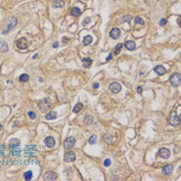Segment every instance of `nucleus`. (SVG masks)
I'll use <instances>...</instances> for the list:
<instances>
[{
  "instance_id": "f257e3e1",
  "label": "nucleus",
  "mask_w": 181,
  "mask_h": 181,
  "mask_svg": "<svg viewBox=\"0 0 181 181\" xmlns=\"http://www.w3.org/2000/svg\"><path fill=\"white\" fill-rule=\"evenodd\" d=\"M168 122L169 125L172 126H178L180 124V117L177 115L175 111H173L170 113L168 118Z\"/></svg>"
},
{
  "instance_id": "f03ea898",
  "label": "nucleus",
  "mask_w": 181,
  "mask_h": 181,
  "mask_svg": "<svg viewBox=\"0 0 181 181\" xmlns=\"http://www.w3.org/2000/svg\"><path fill=\"white\" fill-rule=\"evenodd\" d=\"M38 107L39 110L42 112H46L50 108V101L49 99H46V98L41 99L39 101Z\"/></svg>"
},
{
  "instance_id": "7ed1b4c3",
  "label": "nucleus",
  "mask_w": 181,
  "mask_h": 181,
  "mask_svg": "<svg viewBox=\"0 0 181 181\" xmlns=\"http://www.w3.org/2000/svg\"><path fill=\"white\" fill-rule=\"evenodd\" d=\"M181 78L180 74L179 72H175L170 77V82L173 87L176 88L180 84Z\"/></svg>"
},
{
  "instance_id": "20e7f679",
  "label": "nucleus",
  "mask_w": 181,
  "mask_h": 181,
  "mask_svg": "<svg viewBox=\"0 0 181 181\" xmlns=\"http://www.w3.org/2000/svg\"><path fill=\"white\" fill-rule=\"evenodd\" d=\"M17 24H18L17 19L16 18H15V17H12L9 21V22H8L7 27V28L3 32V34H6L7 33H8V32L13 30L14 28H15V27L16 26Z\"/></svg>"
},
{
  "instance_id": "39448f33",
  "label": "nucleus",
  "mask_w": 181,
  "mask_h": 181,
  "mask_svg": "<svg viewBox=\"0 0 181 181\" xmlns=\"http://www.w3.org/2000/svg\"><path fill=\"white\" fill-rule=\"evenodd\" d=\"M16 45L20 50H25L28 48V42L25 37H21L16 41Z\"/></svg>"
},
{
  "instance_id": "423d86ee",
  "label": "nucleus",
  "mask_w": 181,
  "mask_h": 181,
  "mask_svg": "<svg viewBox=\"0 0 181 181\" xmlns=\"http://www.w3.org/2000/svg\"><path fill=\"white\" fill-rule=\"evenodd\" d=\"M76 158V155L72 151H68L64 155V161L66 163H71V162L74 161Z\"/></svg>"
},
{
  "instance_id": "0eeeda50",
  "label": "nucleus",
  "mask_w": 181,
  "mask_h": 181,
  "mask_svg": "<svg viewBox=\"0 0 181 181\" xmlns=\"http://www.w3.org/2000/svg\"><path fill=\"white\" fill-rule=\"evenodd\" d=\"M75 143V139L74 137L67 138L64 141V147L66 149H70L73 147Z\"/></svg>"
},
{
  "instance_id": "6e6552de",
  "label": "nucleus",
  "mask_w": 181,
  "mask_h": 181,
  "mask_svg": "<svg viewBox=\"0 0 181 181\" xmlns=\"http://www.w3.org/2000/svg\"><path fill=\"white\" fill-rule=\"evenodd\" d=\"M109 89L114 94H118L121 90V86L117 82H113L109 85Z\"/></svg>"
},
{
  "instance_id": "1a4fd4ad",
  "label": "nucleus",
  "mask_w": 181,
  "mask_h": 181,
  "mask_svg": "<svg viewBox=\"0 0 181 181\" xmlns=\"http://www.w3.org/2000/svg\"><path fill=\"white\" fill-rule=\"evenodd\" d=\"M58 177V175L54 172H48L45 174L44 179L45 180H54Z\"/></svg>"
},
{
  "instance_id": "9d476101",
  "label": "nucleus",
  "mask_w": 181,
  "mask_h": 181,
  "mask_svg": "<svg viewBox=\"0 0 181 181\" xmlns=\"http://www.w3.org/2000/svg\"><path fill=\"white\" fill-rule=\"evenodd\" d=\"M158 154H159V156L163 159H168L170 156V151L166 148H162L159 150Z\"/></svg>"
},
{
  "instance_id": "9b49d317",
  "label": "nucleus",
  "mask_w": 181,
  "mask_h": 181,
  "mask_svg": "<svg viewBox=\"0 0 181 181\" xmlns=\"http://www.w3.org/2000/svg\"><path fill=\"white\" fill-rule=\"evenodd\" d=\"M110 36L113 39H118L121 36V30L118 28H113L110 32Z\"/></svg>"
},
{
  "instance_id": "f8f14e48",
  "label": "nucleus",
  "mask_w": 181,
  "mask_h": 181,
  "mask_svg": "<svg viewBox=\"0 0 181 181\" xmlns=\"http://www.w3.org/2000/svg\"><path fill=\"white\" fill-rule=\"evenodd\" d=\"M154 71L157 75H162L164 74L165 72H166L167 70L166 69L164 68V66H163V65H158L154 68Z\"/></svg>"
},
{
  "instance_id": "ddd939ff",
  "label": "nucleus",
  "mask_w": 181,
  "mask_h": 181,
  "mask_svg": "<svg viewBox=\"0 0 181 181\" xmlns=\"http://www.w3.org/2000/svg\"><path fill=\"white\" fill-rule=\"evenodd\" d=\"M44 143L46 146V147L52 148L55 146L56 142H55L54 139L52 137H48L44 139Z\"/></svg>"
},
{
  "instance_id": "4468645a",
  "label": "nucleus",
  "mask_w": 181,
  "mask_h": 181,
  "mask_svg": "<svg viewBox=\"0 0 181 181\" xmlns=\"http://www.w3.org/2000/svg\"><path fill=\"white\" fill-rule=\"evenodd\" d=\"M125 47L129 51H134L136 48V44L133 41H127L125 44Z\"/></svg>"
},
{
  "instance_id": "2eb2a0df",
  "label": "nucleus",
  "mask_w": 181,
  "mask_h": 181,
  "mask_svg": "<svg viewBox=\"0 0 181 181\" xmlns=\"http://www.w3.org/2000/svg\"><path fill=\"white\" fill-rule=\"evenodd\" d=\"M65 1L63 0H54L52 6L54 8H62L65 6Z\"/></svg>"
},
{
  "instance_id": "dca6fc26",
  "label": "nucleus",
  "mask_w": 181,
  "mask_h": 181,
  "mask_svg": "<svg viewBox=\"0 0 181 181\" xmlns=\"http://www.w3.org/2000/svg\"><path fill=\"white\" fill-rule=\"evenodd\" d=\"M174 167L172 165H167L163 167V173L165 175H169L171 174L173 172Z\"/></svg>"
},
{
  "instance_id": "f3484780",
  "label": "nucleus",
  "mask_w": 181,
  "mask_h": 181,
  "mask_svg": "<svg viewBox=\"0 0 181 181\" xmlns=\"http://www.w3.org/2000/svg\"><path fill=\"white\" fill-rule=\"evenodd\" d=\"M8 51V44L5 42H0V52L7 53Z\"/></svg>"
},
{
  "instance_id": "a211bd4d",
  "label": "nucleus",
  "mask_w": 181,
  "mask_h": 181,
  "mask_svg": "<svg viewBox=\"0 0 181 181\" xmlns=\"http://www.w3.org/2000/svg\"><path fill=\"white\" fill-rule=\"evenodd\" d=\"M93 41L92 37L91 35H87L84 36L83 37V43L85 46L88 45L90 44H91Z\"/></svg>"
},
{
  "instance_id": "6ab92c4d",
  "label": "nucleus",
  "mask_w": 181,
  "mask_h": 181,
  "mask_svg": "<svg viewBox=\"0 0 181 181\" xmlns=\"http://www.w3.org/2000/svg\"><path fill=\"white\" fill-rule=\"evenodd\" d=\"M82 62L84 67H88L92 64V60L89 58H84L83 59Z\"/></svg>"
},
{
  "instance_id": "aec40b11",
  "label": "nucleus",
  "mask_w": 181,
  "mask_h": 181,
  "mask_svg": "<svg viewBox=\"0 0 181 181\" xmlns=\"http://www.w3.org/2000/svg\"><path fill=\"white\" fill-rule=\"evenodd\" d=\"M83 108V105L82 103H80V102H79L75 105L74 108L72 111H73L75 113H77L82 109Z\"/></svg>"
},
{
  "instance_id": "412c9836",
  "label": "nucleus",
  "mask_w": 181,
  "mask_h": 181,
  "mask_svg": "<svg viewBox=\"0 0 181 181\" xmlns=\"http://www.w3.org/2000/svg\"><path fill=\"white\" fill-rule=\"evenodd\" d=\"M81 14L80 9L78 7H73L71 11V15L73 16H78Z\"/></svg>"
},
{
  "instance_id": "4be33fe9",
  "label": "nucleus",
  "mask_w": 181,
  "mask_h": 181,
  "mask_svg": "<svg viewBox=\"0 0 181 181\" xmlns=\"http://www.w3.org/2000/svg\"><path fill=\"white\" fill-rule=\"evenodd\" d=\"M57 117V112L55 111H51L45 116L46 120H54Z\"/></svg>"
},
{
  "instance_id": "5701e85b",
  "label": "nucleus",
  "mask_w": 181,
  "mask_h": 181,
  "mask_svg": "<svg viewBox=\"0 0 181 181\" xmlns=\"http://www.w3.org/2000/svg\"><path fill=\"white\" fill-rule=\"evenodd\" d=\"M93 120H94V117H93L92 115H86V117H84L83 122L85 124H87V125H89V124L92 123Z\"/></svg>"
},
{
  "instance_id": "b1692460",
  "label": "nucleus",
  "mask_w": 181,
  "mask_h": 181,
  "mask_svg": "<svg viewBox=\"0 0 181 181\" xmlns=\"http://www.w3.org/2000/svg\"><path fill=\"white\" fill-rule=\"evenodd\" d=\"M20 144V141L18 139H12L10 140L9 142V146L12 147H16V146H18Z\"/></svg>"
},
{
  "instance_id": "393cba45",
  "label": "nucleus",
  "mask_w": 181,
  "mask_h": 181,
  "mask_svg": "<svg viewBox=\"0 0 181 181\" xmlns=\"http://www.w3.org/2000/svg\"><path fill=\"white\" fill-rule=\"evenodd\" d=\"M123 44H121V43H119V44L115 46V50L114 51L115 55H118L119 53H120V51H121L122 48H123Z\"/></svg>"
},
{
  "instance_id": "a878e982",
  "label": "nucleus",
  "mask_w": 181,
  "mask_h": 181,
  "mask_svg": "<svg viewBox=\"0 0 181 181\" xmlns=\"http://www.w3.org/2000/svg\"><path fill=\"white\" fill-rule=\"evenodd\" d=\"M29 79V75L27 74H22V75H20V79H19V80L21 82H25L28 81Z\"/></svg>"
},
{
  "instance_id": "bb28decb",
  "label": "nucleus",
  "mask_w": 181,
  "mask_h": 181,
  "mask_svg": "<svg viewBox=\"0 0 181 181\" xmlns=\"http://www.w3.org/2000/svg\"><path fill=\"white\" fill-rule=\"evenodd\" d=\"M24 177L26 180H30L33 177V173L32 171H28L24 174Z\"/></svg>"
},
{
  "instance_id": "cd10ccee",
  "label": "nucleus",
  "mask_w": 181,
  "mask_h": 181,
  "mask_svg": "<svg viewBox=\"0 0 181 181\" xmlns=\"http://www.w3.org/2000/svg\"><path fill=\"white\" fill-rule=\"evenodd\" d=\"M97 136L96 135H92V137H90V138L89 139V144L91 145H93L96 144L97 142Z\"/></svg>"
},
{
  "instance_id": "c85d7f7f",
  "label": "nucleus",
  "mask_w": 181,
  "mask_h": 181,
  "mask_svg": "<svg viewBox=\"0 0 181 181\" xmlns=\"http://www.w3.org/2000/svg\"><path fill=\"white\" fill-rule=\"evenodd\" d=\"M132 19H133V17H132V15H126V16H124V18H123V22H128V23H129V22L132 21Z\"/></svg>"
},
{
  "instance_id": "c756f323",
  "label": "nucleus",
  "mask_w": 181,
  "mask_h": 181,
  "mask_svg": "<svg viewBox=\"0 0 181 181\" xmlns=\"http://www.w3.org/2000/svg\"><path fill=\"white\" fill-rule=\"evenodd\" d=\"M134 22H135V24H141V25H144V21H143L141 18H139V17L136 18Z\"/></svg>"
},
{
  "instance_id": "7c9ffc66",
  "label": "nucleus",
  "mask_w": 181,
  "mask_h": 181,
  "mask_svg": "<svg viewBox=\"0 0 181 181\" xmlns=\"http://www.w3.org/2000/svg\"><path fill=\"white\" fill-rule=\"evenodd\" d=\"M91 22V19L88 18H84V20L83 21V22H82V24H83V26H86V25H87L88 24H89V23Z\"/></svg>"
},
{
  "instance_id": "2f4dec72",
  "label": "nucleus",
  "mask_w": 181,
  "mask_h": 181,
  "mask_svg": "<svg viewBox=\"0 0 181 181\" xmlns=\"http://www.w3.org/2000/svg\"><path fill=\"white\" fill-rule=\"evenodd\" d=\"M111 164V159H109V158H108V159H105V161H104V165L105 167H109V166H110Z\"/></svg>"
},
{
  "instance_id": "473e14b6",
  "label": "nucleus",
  "mask_w": 181,
  "mask_h": 181,
  "mask_svg": "<svg viewBox=\"0 0 181 181\" xmlns=\"http://www.w3.org/2000/svg\"><path fill=\"white\" fill-rule=\"evenodd\" d=\"M167 23V21L165 18H162L161 21L159 22V25H161V26H164Z\"/></svg>"
},
{
  "instance_id": "72a5a7b5",
  "label": "nucleus",
  "mask_w": 181,
  "mask_h": 181,
  "mask_svg": "<svg viewBox=\"0 0 181 181\" xmlns=\"http://www.w3.org/2000/svg\"><path fill=\"white\" fill-rule=\"evenodd\" d=\"M28 115L31 119H34V118H36V114L33 112H32V111L28 112Z\"/></svg>"
},
{
  "instance_id": "f704fd0d",
  "label": "nucleus",
  "mask_w": 181,
  "mask_h": 181,
  "mask_svg": "<svg viewBox=\"0 0 181 181\" xmlns=\"http://www.w3.org/2000/svg\"><path fill=\"white\" fill-rule=\"evenodd\" d=\"M92 87L94 88V89H97L99 88V84L98 83H94L92 84Z\"/></svg>"
},
{
  "instance_id": "c9c22d12",
  "label": "nucleus",
  "mask_w": 181,
  "mask_h": 181,
  "mask_svg": "<svg viewBox=\"0 0 181 181\" xmlns=\"http://www.w3.org/2000/svg\"><path fill=\"white\" fill-rule=\"evenodd\" d=\"M137 92L139 94H141V93H142V88H141V87H138V88H137Z\"/></svg>"
},
{
  "instance_id": "e433bc0d",
  "label": "nucleus",
  "mask_w": 181,
  "mask_h": 181,
  "mask_svg": "<svg viewBox=\"0 0 181 181\" xmlns=\"http://www.w3.org/2000/svg\"><path fill=\"white\" fill-rule=\"evenodd\" d=\"M58 46H59V42H58V41H56V42H55L53 45V47L55 48L58 47Z\"/></svg>"
},
{
  "instance_id": "4c0bfd02",
  "label": "nucleus",
  "mask_w": 181,
  "mask_h": 181,
  "mask_svg": "<svg viewBox=\"0 0 181 181\" xmlns=\"http://www.w3.org/2000/svg\"><path fill=\"white\" fill-rule=\"evenodd\" d=\"M112 54H109V56L106 58V61H109V60H110L111 59H112Z\"/></svg>"
},
{
  "instance_id": "58836bf2",
  "label": "nucleus",
  "mask_w": 181,
  "mask_h": 181,
  "mask_svg": "<svg viewBox=\"0 0 181 181\" xmlns=\"http://www.w3.org/2000/svg\"><path fill=\"white\" fill-rule=\"evenodd\" d=\"M37 56H38V54H37V53H36V54H35L33 56V59H36L37 57Z\"/></svg>"
},
{
  "instance_id": "ea45409f",
  "label": "nucleus",
  "mask_w": 181,
  "mask_h": 181,
  "mask_svg": "<svg viewBox=\"0 0 181 181\" xmlns=\"http://www.w3.org/2000/svg\"><path fill=\"white\" fill-rule=\"evenodd\" d=\"M2 128H3V126H1V124H0V130H1V129H2Z\"/></svg>"
}]
</instances>
